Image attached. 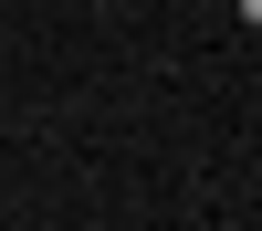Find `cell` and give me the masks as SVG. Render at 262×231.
Masks as SVG:
<instances>
[{"instance_id": "cell-1", "label": "cell", "mask_w": 262, "mask_h": 231, "mask_svg": "<svg viewBox=\"0 0 262 231\" xmlns=\"http://www.w3.org/2000/svg\"><path fill=\"white\" fill-rule=\"evenodd\" d=\"M242 21H252V32H262V0H242Z\"/></svg>"}]
</instances>
